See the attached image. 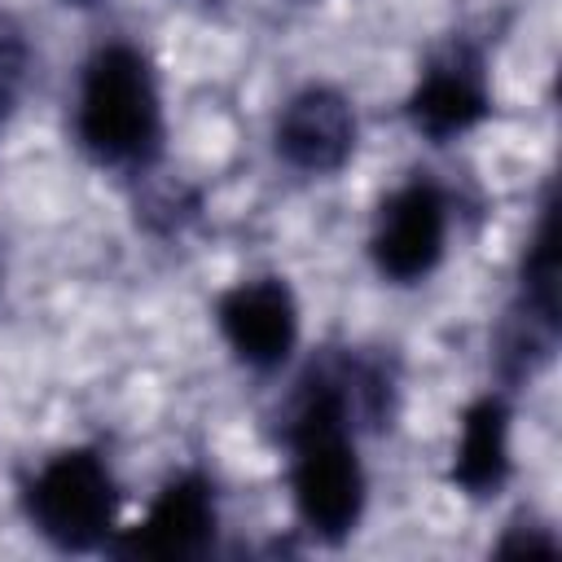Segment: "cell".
I'll list each match as a JSON object with an SVG mask.
<instances>
[{
  "label": "cell",
  "mask_w": 562,
  "mask_h": 562,
  "mask_svg": "<svg viewBox=\"0 0 562 562\" xmlns=\"http://www.w3.org/2000/svg\"><path fill=\"white\" fill-rule=\"evenodd\" d=\"M220 329L241 364L250 369H277L290 360L299 342V303L281 277H255L233 285L220 307Z\"/></svg>",
  "instance_id": "7"
},
{
  "label": "cell",
  "mask_w": 562,
  "mask_h": 562,
  "mask_svg": "<svg viewBox=\"0 0 562 562\" xmlns=\"http://www.w3.org/2000/svg\"><path fill=\"white\" fill-rule=\"evenodd\" d=\"M351 391L347 373L312 369L285 422L294 509L312 536L338 544L364 514V470L351 439Z\"/></svg>",
  "instance_id": "1"
},
{
  "label": "cell",
  "mask_w": 562,
  "mask_h": 562,
  "mask_svg": "<svg viewBox=\"0 0 562 562\" xmlns=\"http://www.w3.org/2000/svg\"><path fill=\"white\" fill-rule=\"evenodd\" d=\"M509 479V408L501 395H483L461 413V439L452 457V483L470 496H492Z\"/></svg>",
  "instance_id": "10"
},
{
  "label": "cell",
  "mask_w": 562,
  "mask_h": 562,
  "mask_svg": "<svg viewBox=\"0 0 562 562\" xmlns=\"http://www.w3.org/2000/svg\"><path fill=\"white\" fill-rule=\"evenodd\" d=\"M114 505L119 496L110 465L92 448H66L48 457L26 483L31 527L66 553L97 549L114 527Z\"/></svg>",
  "instance_id": "3"
},
{
  "label": "cell",
  "mask_w": 562,
  "mask_h": 562,
  "mask_svg": "<svg viewBox=\"0 0 562 562\" xmlns=\"http://www.w3.org/2000/svg\"><path fill=\"white\" fill-rule=\"evenodd\" d=\"M558 342V246H553V202L540 206L531 246L522 255V281H518V312L505 338V369L509 373H536Z\"/></svg>",
  "instance_id": "5"
},
{
  "label": "cell",
  "mask_w": 562,
  "mask_h": 562,
  "mask_svg": "<svg viewBox=\"0 0 562 562\" xmlns=\"http://www.w3.org/2000/svg\"><path fill=\"white\" fill-rule=\"evenodd\" d=\"M26 70H31V44H26V31H22L9 13H0V123L9 119V110H13L18 97H22Z\"/></svg>",
  "instance_id": "11"
},
{
  "label": "cell",
  "mask_w": 562,
  "mask_h": 562,
  "mask_svg": "<svg viewBox=\"0 0 562 562\" xmlns=\"http://www.w3.org/2000/svg\"><path fill=\"white\" fill-rule=\"evenodd\" d=\"M496 553H501V558H518V553H527V558H536V553H540V558H553V553H558V540H553L549 531L531 527L527 536H509V540H501Z\"/></svg>",
  "instance_id": "12"
},
{
  "label": "cell",
  "mask_w": 562,
  "mask_h": 562,
  "mask_svg": "<svg viewBox=\"0 0 562 562\" xmlns=\"http://www.w3.org/2000/svg\"><path fill=\"white\" fill-rule=\"evenodd\" d=\"M79 145L110 167H145L162 145V105L149 61L132 44H105L79 88Z\"/></svg>",
  "instance_id": "2"
},
{
  "label": "cell",
  "mask_w": 562,
  "mask_h": 562,
  "mask_svg": "<svg viewBox=\"0 0 562 562\" xmlns=\"http://www.w3.org/2000/svg\"><path fill=\"white\" fill-rule=\"evenodd\" d=\"M443 241H448V202L430 180L417 176L382 202L369 246L382 277L413 285L435 272V263L443 259Z\"/></svg>",
  "instance_id": "4"
},
{
  "label": "cell",
  "mask_w": 562,
  "mask_h": 562,
  "mask_svg": "<svg viewBox=\"0 0 562 562\" xmlns=\"http://www.w3.org/2000/svg\"><path fill=\"white\" fill-rule=\"evenodd\" d=\"M272 140L285 167L303 176H329L356 149V110L338 88L312 83L281 105Z\"/></svg>",
  "instance_id": "6"
},
{
  "label": "cell",
  "mask_w": 562,
  "mask_h": 562,
  "mask_svg": "<svg viewBox=\"0 0 562 562\" xmlns=\"http://www.w3.org/2000/svg\"><path fill=\"white\" fill-rule=\"evenodd\" d=\"M487 83H483V61L470 48H448L443 57H435L413 97H408V119L422 136H430L435 145L470 132L483 114H487Z\"/></svg>",
  "instance_id": "9"
},
{
  "label": "cell",
  "mask_w": 562,
  "mask_h": 562,
  "mask_svg": "<svg viewBox=\"0 0 562 562\" xmlns=\"http://www.w3.org/2000/svg\"><path fill=\"white\" fill-rule=\"evenodd\" d=\"M70 4H88V0H70Z\"/></svg>",
  "instance_id": "13"
},
{
  "label": "cell",
  "mask_w": 562,
  "mask_h": 562,
  "mask_svg": "<svg viewBox=\"0 0 562 562\" xmlns=\"http://www.w3.org/2000/svg\"><path fill=\"white\" fill-rule=\"evenodd\" d=\"M215 522H220V509H215L211 483L202 474H180L154 496L145 522L127 536L123 549L149 562H193L211 553Z\"/></svg>",
  "instance_id": "8"
}]
</instances>
